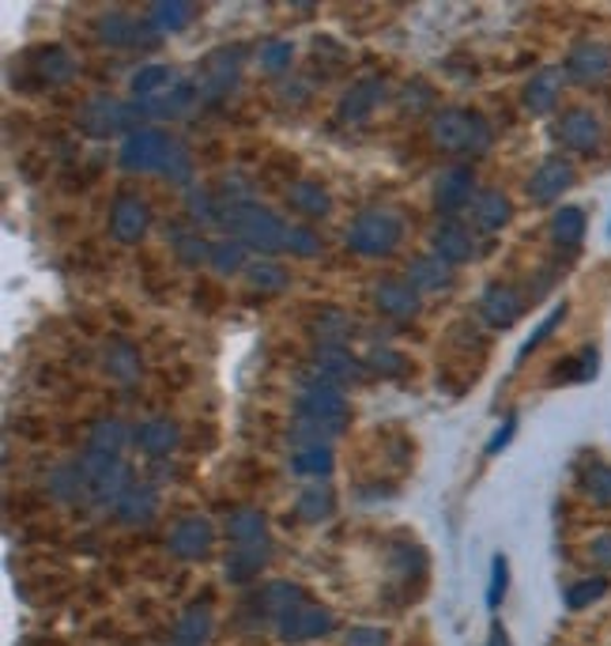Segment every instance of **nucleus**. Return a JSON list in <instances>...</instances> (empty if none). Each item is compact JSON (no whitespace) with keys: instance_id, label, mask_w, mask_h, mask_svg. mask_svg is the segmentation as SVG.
Listing matches in <instances>:
<instances>
[{"instance_id":"46","label":"nucleus","mask_w":611,"mask_h":646,"mask_svg":"<svg viewBox=\"0 0 611 646\" xmlns=\"http://www.w3.org/2000/svg\"><path fill=\"white\" fill-rule=\"evenodd\" d=\"M185 208H189V216H193L196 224H223L219 193H212V190L193 186V190H189V198H185Z\"/></svg>"},{"instance_id":"28","label":"nucleus","mask_w":611,"mask_h":646,"mask_svg":"<svg viewBox=\"0 0 611 646\" xmlns=\"http://www.w3.org/2000/svg\"><path fill=\"white\" fill-rule=\"evenodd\" d=\"M287 204H291L299 216H310V219H321L333 212V198H328V190L321 182H295L291 190H287Z\"/></svg>"},{"instance_id":"43","label":"nucleus","mask_w":611,"mask_h":646,"mask_svg":"<svg viewBox=\"0 0 611 646\" xmlns=\"http://www.w3.org/2000/svg\"><path fill=\"white\" fill-rule=\"evenodd\" d=\"M582 492L600 506H611V465L608 462H585L582 465Z\"/></svg>"},{"instance_id":"55","label":"nucleus","mask_w":611,"mask_h":646,"mask_svg":"<svg viewBox=\"0 0 611 646\" xmlns=\"http://www.w3.org/2000/svg\"><path fill=\"white\" fill-rule=\"evenodd\" d=\"M344 646H390V635H385L382 627H374V624H359V627H351V632H348Z\"/></svg>"},{"instance_id":"52","label":"nucleus","mask_w":611,"mask_h":646,"mask_svg":"<svg viewBox=\"0 0 611 646\" xmlns=\"http://www.w3.org/2000/svg\"><path fill=\"white\" fill-rule=\"evenodd\" d=\"M175 253L185 265H204V261H212V242L193 231H175Z\"/></svg>"},{"instance_id":"8","label":"nucleus","mask_w":611,"mask_h":646,"mask_svg":"<svg viewBox=\"0 0 611 646\" xmlns=\"http://www.w3.org/2000/svg\"><path fill=\"white\" fill-rule=\"evenodd\" d=\"M555 136L566 152L592 155L600 148V141H604V125H600L597 113L585 110V106H570V110H563V118L555 121Z\"/></svg>"},{"instance_id":"41","label":"nucleus","mask_w":611,"mask_h":646,"mask_svg":"<svg viewBox=\"0 0 611 646\" xmlns=\"http://www.w3.org/2000/svg\"><path fill=\"white\" fill-rule=\"evenodd\" d=\"M87 450H98V454H113L118 457L121 450L129 443V428L121 420H98L95 428H91V439H87Z\"/></svg>"},{"instance_id":"23","label":"nucleus","mask_w":611,"mask_h":646,"mask_svg":"<svg viewBox=\"0 0 611 646\" xmlns=\"http://www.w3.org/2000/svg\"><path fill=\"white\" fill-rule=\"evenodd\" d=\"M196 99H201V84H196V80H178L167 95H159V99H140V103L147 106V118H178V113H185Z\"/></svg>"},{"instance_id":"47","label":"nucleus","mask_w":611,"mask_h":646,"mask_svg":"<svg viewBox=\"0 0 611 646\" xmlns=\"http://www.w3.org/2000/svg\"><path fill=\"white\" fill-rule=\"evenodd\" d=\"M336 435H340V428H328V423H318V420H295V428H291L295 450H302V446H333Z\"/></svg>"},{"instance_id":"4","label":"nucleus","mask_w":611,"mask_h":646,"mask_svg":"<svg viewBox=\"0 0 611 646\" xmlns=\"http://www.w3.org/2000/svg\"><path fill=\"white\" fill-rule=\"evenodd\" d=\"M84 465V477H87V495L95 499L98 506H118L121 495L129 492L136 480H132L129 465L113 454H98V450H87L84 457H76Z\"/></svg>"},{"instance_id":"11","label":"nucleus","mask_w":611,"mask_h":646,"mask_svg":"<svg viewBox=\"0 0 611 646\" xmlns=\"http://www.w3.org/2000/svg\"><path fill=\"white\" fill-rule=\"evenodd\" d=\"M238 72H242V46H223V50L208 53L204 76H201V95L223 99V95L238 84Z\"/></svg>"},{"instance_id":"15","label":"nucleus","mask_w":611,"mask_h":646,"mask_svg":"<svg viewBox=\"0 0 611 646\" xmlns=\"http://www.w3.org/2000/svg\"><path fill=\"white\" fill-rule=\"evenodd\" d=\"M472 190H476L472 167H465V163H453V167H445L442 175L434 178V204L442 212H457V208H465L468 201H476Z\"/></svg>"},{"instance_id":"39","label":"nucleus","mask_w":611,"mask_h":646,"mask_svg":"<svg viewBox=\"0 0 611 646\" xmlns=\"http://www.w3.org/2000/svg\"><path fill=\"white\" fill-rule=\"evenodd\" d=\"M551 235H555L559 247L577 250L585 239V212L582 208H559L555 216H551Z\"/></svg>"},{"instance_id":"59","label":"nucleus","mask_w":611,"mask_h":646,"mask_svg":"<svg viewBox=\"0 0 611 646\" xmlns=\"http://www.w3.org/2000/svg\"><path fill=\"white\" fill-rule=\"evenodd\" d=\"M514 428H517V416H510V420L502 423V428H499V431H494V435H491V443H487V454H491V457L499 454V450L506 446L510 439H514Z\"/></svg>"},{"instance_id":"22","label":"nucleus","mask_w":611,"mask_h":646,"mask_svg":"<svg viewBox=\"0 0 611 646\" xmlns=\"http://www.w3.org/2000/svg\"><path fill=\"white\" fill-rule=\"evenodd\" d=\"M272 560L268 541L261 545H235L227 555V578L230 583H253L261 575V567Z\"/></svg>"},{"instance_id":"18","label":"nucleus","mask_w":611,"mask_h":646,"mask_svg":"<svg viewBox=\"0 0 611 646\" xmlns=\"http://www.w3.org/2000/svg\"><path fill=\"white\" fill-rule=\"evenodd\" d=\"M563 80H566V69H559V64H543L540 72H532V80L525 84V106L532 113H548L551 106L559 103V95H563Z\"/></svg>"},{"instance_id":"3","label":"nucleus","mask_w":611,"mask_h":646,"mask_svg":"<svg viewBox=\"0 0 611 646\" xmlns=\"http://www.w3.org/2000/svg\"><path fill=\"white\" fill-rule=\"evenodd\" d=\"M404 239V219L390 208H370L362 216H355L348 227V250L359 258H385L400 247Z\"/></svg>"},{"instance_id":"7","label":"nucleus","mask_w":611,"mask_h":646,"mask_svg":"<svg viewBox=\"0 0 611 646\" xmlns=\"http://www.w3.org/2000/svg\"><path fill=\"white\" fill-rule=\"evenodd\" d=\"M175 144V136L163 133V129H136V133L125 136L121 144V167L132 170V175H147V170H163L167 163V152Z\"/></svg>"},{"instance_id":"35","label":"nucleus","mask_w":611,"mask_h":646,"mask_svg":"<svg viewBox=\"0 0 611 646\" xmlns=\"http://www.w3.org/2000/svg\"><path fill=\"white\" fill-rule=\"evenodd\" d=\"M95 31L106 46H136L140 43V23L125 12H106Z\"/></svg>"},{"instance_id":"2","label":"nucleus","mask_w":611,"mask_h":646,"mask_svg":"<svg viewBox=\"0 0 611 646\" xmlns=\"http://www.w3.org/2000/svg\"><path fill=\"white\" fill-rule=\"evenodd\" d=\"M491 125L483 113L460 110V106H445L431 118V141L442 152H465V155H483L491 148Z\"/></svg>"},{"instance_id":"51","label":"nucleus","mask_w":611,"mask_h":646,"mask_svg":"<svg viewBox=\"0 0 611 646\" xmlns=\"http://www.w3.org/2000/svg\"><path fill=\"white\" fill-rule=\"evenodd\" d=\"M163 175H167L175 186H189V182H193V155H189V148L181 141L170 144L167 163H163Z\"/></svg>"},{"instance_id":"33","label":"nucleus","mask_w":611,"mask_h":646,"mask_svg":"<svg viewBox=\"0 0 611 646\" xmlns=\"http://www.w3.org/2000/svg\"><path fill=\"white\" fill-rule=\"evenodd\" d=\"M212 639V612L204 605H193L175 627V646H204Z\"/></svg>"},{"instance_id":"48","label":"nucleus","mask_w":611,"mask_h":646,"mask_svg":"<svg viewBox=\"0 0 611 646\" xmlns=\"http://www.w3.org/2000/svg\"><path fill=\"white\" fill-rule=\"evenodd\" d=\"M362 363H367L374 374H382V379H400V374L408 371V359H404V351H396V348H385V345L370 348V351H367V359H362Z\"/></svg>"},{"instance_id":"44","label":"nucleus","mask_w":611,"mask_h":646,"mask_svg":"<svg viewBox=\"0 0 611 646\" xmlns=\"http://www.w3.org/2000/svg\"><path fill=\"white\" fill-rule=\"evenodd\" d=\"M393 567L400 583H411V578H427V552L419 545H396L393 548Z\"/></svg>"},{"instance_id":"1","label":"nucleus","mask_w":611,"mask_h":646,"mask_svg":"<svg viewBox=\"0 0 611 646\" xmlns=\"http://www.w3.org/2000/svg\"><path fill=\"white\" fill-rule=\"evenodd\" d=\"M245 250L257 253H279L287 250V239H291V224L276 216L272 208H261V204H242V208H227L223 204V224Z\"/></svg>"},{"instance_id":"42","label":"nucleus","mask_w":611,"mask_h":646,"mask_svg":"<svg viewBox=\"0 0 611 646\" xmlns=\"http://www.w3.org/2000/svg\"><path fill=\"white\" fill-rule=\"evenodd\" d=\"M245 280H250L253 288H261V291H284L287 284H291V273H287L279 261L261 258V261H250V268H245Z\"/></svg>"},{"instance_id":"30","label":"nucleus","mask_w":611,"mask_h":646,"mask_svg":"<svg viewBox=\"0 0 611 646\" xmlns=\"http://www.w3.org/2000/svg\"><path fill=\"white\" fill-rule=\"evenodd\" d=\"M302 601H306L302 586L287 583V578H272V583H264L261 594H257V605L264 612H272L276 620L284 617V612H291L295 605H302Z\"/></svg>"},{"instance_id":"16","label":"nucleus","mask_w":611,"mask_h":646,"mask_svg":"<svg viewBox=\"0 0 611 646\" xmlns=\"http://www.w3.org/2000/svg\"><path fill=\"white\" fill-rule=\"evenodd\" d=\"M359 359L351 356L348 345H318L313 351V371H318L321 382H333V386H344V382H355L362 374Z\"/></svg>"},{"instance_id":"54","label":"nucleus","mask_w":611,"mask_h":646,"mask_svg":"<svg viewBox=\"0 0 611 646\" xmlns=\"http://www.w3.org/2000/svg\"><path fill=\"white\" fill-rule=\"evenodd\" d=\"M287 250H291L295 258H318V253H321V239L310 231V227L295 224L291 227V239H287Z\"/></svg>"},{"instance_id":"37","label":"nucleus","mask_w":611,"mask_h":646,"mask_svg":"<svg viewBox=\"0 0 611 646\" xmlns=\"http://www.w3.org/2000/svg\"><path fill=\"white\" fill-rule=\"evenodd\" d=\"M103 363H106V371H110L118 382L140 379V351L132 348L129 340H113V345H106Z\"/></svg>"},{"instance_id":"57","label":"nucleus","mask_w":611,"mask_h":646,"mask_svg":"<svg viewBox=\"0 0 611 646\" xmlns=\"http://www.w3.org/2000/svg\"><path fill=\"white\" fill-rule=\"evenodd\" d=\"M423 106H431V87H427V84H408V87H404V110L419 113Z\"/></svg>"},{"instance_id":"17","label":"nucleus","mask_w":611,"mask_h":646,"mask_svg":"<svg viewBox=\"0 0 611 646\" xmlns=\"http://www.w3.org/2000/svg\"><path fill=\"white\" fill-rule=\"evenodd\" d=\"M382 99H385V80H378V76L359 80V84H351V92L340 99V121L344 125H359V121H367L370 113L382 106Z\"/></svg>"},{"instance_id":"20","label":"nucleus","mask_w":611,"mask_h":646,"mask_svg":"<svg viewBox=\"0 0 611 646\" xmlns=\"http://www.w3.org/2000/svg\"><path fill=\"white\" fill-rule=\"evenodd\" d=\"M431 247H434V258H442L445 265H465V261L476 258L472 231H468V227H460V224H453V219L438 227Z\"/></svg>"},{"instance_id":"24","label":"nucleus","mask_w":611,"mask_h":646,"mask_svg":"<svg viewBox=\"0 0 611 646\" xmlns=\"http://www.w3.org/2000/svg\"><path fill=\"white\" fill-rule=\"evenodd\" d=\"M155 511H159V492H155L152 484H132L125 495H121V503L113 506V514H118L125 526H140V522H152Z\"/></svg>"},{"instance_id":"12","label":"nucleus","mask_w":611,"mask_h":646,"mask_svg":"<svg viewBox=\"0 0 611 646\" xmlns=\"http://www.w3.org/2000/svg\"><path fill=\"white\" fill-rule=\"evenodd\" d=\"M212 545H216V529L201 514H189V518H181L170 529V552L181 555V560H204L212 552Z\"/></svg>"},{"instance_id":"10","label":"nucleus","mask_w":611,"mask_h":646,"mask_svg":"<svg viewBox=\"0 0 611 646\" xmlns=\"http://www.w3.org/2000/svg\"><path fill=\"white\" fill-rule=\"evenodd\" d=\"M563 69L566 76L582 80V84H600V80L611 76V46L600 43V38H585L566 53Z\"/></svg>"},{"instance_id":"60","label":"nucleus","mask_w":611,"mask_h":646,"mask_svg":"<svg viewBox=\"0 0 611 646\" xmlns=\"http://www.w3.org/2000/svg\"><path fill=\"white\" fill-rule=\"evenodd\" d=\"M487 646H510V639H506V627L494 624V627H491V639H487Z\"/></svg>"},{"instance_id":"45","label":"nucleus","mask_w":611,"mask_h":646,"mask_svg":"<svg viewBox=\"0 0 611 646\" xmlns=\"http://www.w3.org/2000/svg\"><path fill=\"white\" fill-rule=\"evenodd\" d=\"M196 8L193 4H181V0H170V4H155L152 8V23L163 31V35H175V31H185L193 23Z\"/></svg>"},{"instance_id":"49","label":"nucleus","mask_w":611,"mask_h":646,"mask_svg":"<svg viewBox=\"0 0 611 646\" xmlns=\"http://www.w3.org/2000/svg\"><path fill=\"white\" fill-rule=\"evenodd\" d=\"M257 61H261V69L264 72H272V76H279V72H287L291 69V61H295V46L291 43H284V38H268V43L257 50Z\"/></svg>"},{"instance_id":"40","label":"nucleus","mask_w":611,"mask_h":646,"mask_svg":"<svg viewBox=\"0 0 611 646\" xmlns=\"http://www.w3.org/2000/svg\"><path fill=\"white\" fill-rule=\"evenodd\" d=\"M245 250L242 242L235 239V235H227V239L212 242V268L223 276H235V273H245L250 268V261H245Z\"/></svg>"},{"instance_id":"50","label":"nucleus","mask_w":611,"mask_h":646,"mask_svg":"<svg viewBox=\"0 0 611 646\" xmlns=\"http://www.w3.org/2000/svg\"><path fill=\"white\" fill-rule=\"evenodd\" d=\"M604 594H608V578L592 575V578H582V583L566 586L563 601H566V609H589V605L600 601Z\"/></svg>"},{"instance_id":"25","label":"nucleus","mask_w":611,"mask_h":646,"mask_svg":"<svg viewBox=\"0 0 611 646\" xmlns=\"http://www.w3.org/2000/svg\"><path fill=\"white\" fill-rule=\"evenodd\" d=\"M510 216H514V208H510L506 193H499V190L476 193V201H472V224L480 227V231H502V227L510 224Z\"/></svg>"},{"instance_id":"36","label":"nucleus","mask_w":611,"mask_h":646,"mask_svg":"<svg viewBox=\"0 0 611 646\" xmlns=\"http://www.w3.org/2000/svg\"><path fill=\"white\" fill-rule=\"evenodd\" d=\"M333 465H336L333 446H302V450H295V457H291V469L299 472V477H313V480H328Z\"/></svg>"},{"instance_id":"29","label":"nucleus","mask_w":611,"mask_h":646,"mask_svg":"<svg viewBox=\"0 0 611 646\" xmlns=\"http://www.w3.org/2000/svg\"><path fill=\"white\" fill-rule=\"evenodd\" d=\"M49 495L61 499V503H76V499L87 495V477H84V465L80 462H64L49 472Z\"/></svg>"},{"instance_id":"58","label":"nucleus","mask_w":611,"mask_h":646,"mask_svg":"<svg viewBox=\"0 0 611 646\" xmlns=\"http://www.w3.org/2000/svg\"><path fill=\"white\" fill-rule=\"evenodd\" d=\"M589 560L597 563V567L611 571V534H600L589 541Z\"/></svg>"},{"instance_id":"19","label":"nucleus","mask_w":611,"mask_h":646,"mask_svg":"<svg viewBox=\"0 0 611 646\" xmlns=\"http://www.w3.org/2000/svg\"><path fill=\"white\" fill-rule=\"evenodd\" d=\"M374 307L382 310L385 318H416L419 310V291L411 288L408 280L393 276V280H378L374 288Z\"/></svg>"},{"instance_id":"14","label":"nucleus","mask_w":611,"mask_h":646,"mask_svg":"<svg viewBox=\"0 0 611 646\" xmlns=\"http://www.w3.org/2000/svg\"><path fill=\"white\" fill-rule=\"evenodd\" d=\"M522 310H525L522 291L510 288V284H491L480 296V318L491 330H510L522 318Z\"/></svg>"},{"instance_id":"32","label":"nucleus","mask_w":611,"mask_h":646,"mask_svg":"<svg viewBox=\"0 0 611 646\" xmlns=\"http://www.w3.org/2000/svg\"><path fill=\"white\" fill-rule=\"evenodd\" d=\"M310 330H313V337H318V345H348L355 322L344 314V310L328 307V310H321V314L313 318Z\"/></svg>"},{"instance_id":"26","label":"nucleus","mask_w":611,"mask_h":646,"mask_svg":"<svg viewBox=\"0 0 611 646\" xmlns=\"http://www.w3.org/2000/svg\"><path fill=\"white\" fill-rule=\"evenodd\" d=\"M227 537L235 545H261L268 541V522L253 506H238V511L227 514Z\"/></svg>"},{"instance_id":"56","label":"nucleus","mask_w":611,"mask_h":646,"mask_svg":"<svg viewBox=\"0 0 611 646\" xmlns=\"http://www.w3.org/2000/svg\"><path fill=\"white\" fill-rule=\"evenodd\" d=\"M563 318H566V307H555V310H551V314H548V318H543V322H540V330L532 333V340H528V345L522 348V359H525V356H528V351H532V348H540L543 340H548V333L555 330V325L563 322Z\"/></svg>"},{"instance_id":"6","label":"nucleus","mask_w":611,"mask_h":646,"mask_svg":"<svg viewBox=\"0 0 611 646\" xmlns=\"http://www.w3.org/2000/svg\"><path fill=\"white\" fill-rule=\"evenodd\" d=\"M333 632H336V612L328 605H313V601L295 605L291 612H284L276 620V635L287 643H313Z\"/></svg>"},{"instance_id":"31","label":"nucleus","mask_w":611,"mask_h":646,"mask_svg":"<svg viewBox=\"0 0 611 646\" xmlns=\"http://www.w3.org/2000/svg\"><path fill=\"white\" fill-rule=\"evenodd\" d=\"M408 284L416 291H442L450 288V265L442 258H416L408 265Z\"/></svg>"},{"instance_id":"27","label":"nucleus","mask_w":611,"mask_h":646,"mask_svg":"<svg viewBox=\"0 0 611 646\" xmlns=\"http://www.w3.org/2000/svg\"><path fill=\"white\" fill-rule=\"evenodd\" d=\"M333 511H336V492L325 480H313V484L302 488L299 499H295V514H299L302 522H325V518H333Z\"/></svg>"},{"instance_id":"21","label":"nucleus","mask_w":611,"mask_h":646,"mask_svg":"<svg viewBox=\"0 0 611 646\" xmlns=\"http://www.w3.org/2000/svg\"><path fill=\"white\" fill-rule=\"evenodd\" d=\"M136 446H140V454H147V457H167L170 450L178 446V439H181V428L170 416H155V420H144L136 428Z\"/></svg>"},{"instance_id":"13","label":"nucleus","mask_w":611,"mask_h":646,"mask_svg":"<svg viewBox=\"0 0 611 646\" xmlns=\"http://www.w3.org/2000/svg\"><path fill=\"white\" fill-rule=\"evenodd\" d=\"M147 224H152V212H147V204L140 201V198L125 193V198L113 201V208H110V235L121 242V247H132V242L144 239Z\"/></svg>"},{"instance_id":"34","label":"nucleus","mask_w":611,"mask_h":646,"mask_svg":"<svg viewBox=\"0 0 611 646\" xmlns=\"http://www.w3.org/2000/svg\"><path fill=\"white\" fill-rule=\"evenodd\" d=\"M175 84L178 80L167 64H144V69L132 76V95H136V99H159V95H167Z\"/></svg>"},{"instance_id":"38","label":"nucleus","mask_w":611,"mask_h":646,"mask_svg":"<svg viewBox=\"0 0 611 646\" xmlns=\"http://www.w3.org/2000/svg\"><path fill=\"white\" fill-rule=\"evenodd\" d=\"M38 76L49 80V84H64V80H72V72H76V57H72L64 46H46V50H38Z\"/></svg>"},{"instance_id":"9","label":"nucleus","mask_w":611,"mask_h":646,"mask_svg":"<svg viewBox=\"0 0 611 646\" xmlns=\"http://www.w3.org/2000/svg\"><path fill=\"white\" fill-rule=\"evenodd\" d=\"M574 182H577L574 163H570L566 155H551V159H543L540 167L532 170V178H528V198L536 204H551L563 198Z\"/></svg>"},{"instance_id":"53","label":"nucleus","mask_w":611,"mask_h":646,"mask_svg":"<svg viewBox=\"0 0 611 646\" xmlns=\"http://www.w3.org/2000/svg\"><path fill=\"white\" fill-rule=\"evenodd\" d=\"M506 590H510V563H506V555H494V560H491V590H487V605H491V609H499Z\"/></svg>"},{"instance_id":"5","label":"nucleus","mask_w":611,"mask_h":646,"mask_svg":"<svg viewBox=\"0 0 611 646\" xmlns=\"http://www.w3.org/2000/svg\"><path fill=\"white\" fill-rule=\"evenodd\" d=\"M295 412H299V420H318L340 431L348 428V397L333 382L313 379L310 386H302L299 397H295Z\"/></svg>"}]
</instances>
